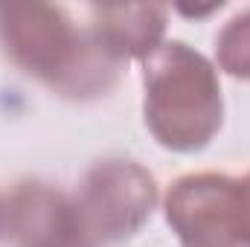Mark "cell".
I'll list each match as a JSON object with an SVG mask.
<instances>
[{
    "mask_svg": "<svg viewBox=\"0 0 250 247\" xmlns=\"http://www.w3.org/2000/svg\"><path fill=\"white\" fill-rule=\"evenodd\" d=\"M0 44L23 73L70 99L102 96L117 82L120 62L102 50L90 29H76L59 6H0Z\"/></svg>",
    "mask_w": 250,
    "mask_h": 247,
    "instance_id": "obj_1",
    "label": "cell"
},
{
    "mask_svg": "<svg viewBox=\"0 0 250 247\" xmlns=\"http://www.w3.org/2000/svg\"><path fill=\"white\" fill-rule=\"evenodd\" d=\"M146 125L175 151L204 148L221 125V87L212 64L184 41L146 59Z\"/></svg>",
    "mask_w": 250,
    "mask_h": 247,
    "instance_id": "obj_2",
    "label": "cell"
},
{
    "mask_svg": "<svg viewBox=\"0 0 250 247\" xmlns=\"http://www.w3.org/2000/svg\"><path fill=\"white\" fill-rule=\"evenodd\" d=\"M154 204L157 184L143 166L134 160H102L87 172L76 209L93 245H114L148 221Z\"/></svg>",
    "mask_w": 250,
    "mask_h": 247,
    "instance_id": "obj_3",
    "label": "cell"
},
{
    "mask_svg": "<svg viewBox=\"0 0 250 247\" xmlns=\"http://www.w3.org/2000/svg\"><path fill=\"white\" fill-rule=\"evenodd\" d=\"M166 218L184 247H250L239 212V181L187 175L169 189Z\"/></svg>",
    "mask_w": 250,
    "mask_h": 247,
    "instance_id": "obj_4",
    "label": "cell"
},
{
    "mask_svg": "<svg viewBox=\"0 0 250 247\" xmlns=\"http://www.w3.org/2000/svg\"><path fill=\"white\" fill-rule=\"evenodd\" d=\"M3 230L18 247H67L87 239L76 204L47 184H21L9 195Z\"/></svg>",
    "mask_w": 250,
    "mask_h": 247,
    "instance_id": "obj_5",
    "label": "cell"
},
{
    "mask_svg": "<svg viewBox=\"0 0 250 247\" xmlns=\"http://www.w3.org/2000/svg\"><path fill=\"white\" fill-rule=\"evenodd\" d=\"M90 32L108 56L148 59L163 35L166 9L163 6H96Z\"/></svg>",
    "mask_w": 250,
    "mask_h": 247,
    "instance_id": "obj_6",
    "label": "cell"
},
{
    "mask_svg": "<svg viewBox=\"0 0 250 247\" xmlns=\"http://www.w3.org/2000/svg\"><path fill=\"white\" fill-rule=\"evenodd\" d=\"M218 64L239 79H250V12L236 15L215 41Z\"/></svg>",
    "mask_w": 250,
    "mask_h": 247,
    "instance_id": "obj_7",
    "label": "cell"
},
{
    "mask_svg": "<svg viewBox=\"0 0 250 247\" xmlns=\"http://www.w3.org/2000/svg\"><path fill=\"white\" fill-rule=\"evenodd\" d=\"M239 212H242L245 233L250 236V178H245V181L239 184Z\"/></svg>",
    "mask_w": 250,
    "mask_h": 247,
    "instance_id": "obj_8",
    "label": "cell"
},
{
    "mask_svg": "<svg viewBox=\"0 0 250 247\" xmlns=\"http://www.w3.org/2000/svg\"><path fill=\"white\" fill-rule=\"evenodd\" d=\"M0 230H3V206H0Z\"/></svg>",
    "mask_w": 250,
    "mask_h": 247,
    "instance_id": "obj_9",
    "label": "cell"
}]
</instances>
